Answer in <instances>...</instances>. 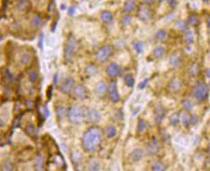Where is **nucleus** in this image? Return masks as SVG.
<instances>
[{
	"label": "nucleus",
	"instance_id": "nucleus-1",
	"mask_svg": "<svg viewBox=\"0 0 210 171\" xmlns=\"http://www.w3.org/2000/svg\"><path fill=\"white\" fill-rule=\"evenodd\" d=\"M103 139V132L97 126H92L88 128L82 136L81 145L86 153H94L101 145Z\"/></svg>",
	"mask_w": 210,
	"mask_h": 171
},
{
	"label": "nucleus",
	"instance_id": "nucleus-2",
	"mask_svg": "<svg viewBox=\"0 0 210 171\" xmlns=\"http://www.w3.org/2000/svg\"><path fill=\"white\" fill-rule=\"evenodd\" d=\"M84 108L80 105L71 106L66 113L68 121L73 124H81L84 120Z\"/></svg>",
	"mask_w": 210,
	"mask_h": 171
},
{
	"label": "nucleus",
	"instance_id": "nucleus-3",
	"mask_svg": "<svg viewBox=\"0 0 210 171\" xmlns=\"http://www.w3.org/2000/svg\"><path fill=\"white\" fill-rule=\"evenodd\" d=\"M79 49V43L77 40L75 39L73 35H70L67 39V41L66 43L65 49H64V57L66 62H72L75 54Z\"/></svg>",
	"mask_w": 210,
	"mask_h": 171
},
{
	"label": "nucleus",
	"instance_id": "nucleus-4",
	"mask_svg": "<svg viewBox=\"0 0 210 171\" xmlns=\"http://www.w3.org/2000/svg\"><path fill=\"white\" fill-rule=\"evenodd\" d=\"M208 86L204 82H198L192 90V96L198 101H205L208 97Z\"/></svg>",
	"mask_w": 210,
	"mask_h": 171
},
{
	"label": "nucleus",
	"instance_id": "nucleus-5",
	"mask_svg": "<svg viewBox=\"0 0 210 171\" xmlns=\"http://www.w3.org/2000/svg\"><path fill=\"white\" fill-rule=\"evenodd\" d=\"M113 52V48L111 45L109 44H107V45H104L102 46L96 52V54H95V57H96V60L103 63V62H106L109 57L110 55L112 54Z\"/></svg>",
	"mask_w": 210,
	"mask_h": 171
},
{
	"label": "nucleus",
	"instance_id": "nucleus-6",
	"mask_svg": "<svg viewBox=\"0 0 210 171\" xmlns=\"http://www.w3.org/2000/svg\"><path fill=\"white\" fill-rule=\"evenodd\" d=\"M84 119L87 120L90 124L98 123L101 120V114L98 109L94 108H88L84 113Z\"/></svg>",
	"mask_w": 210,
	"mask_h": 171
},
{
	"label": "nucleus",
	"instance_id": "nucleus-7",
	"mask_svg": "<svg viewBox=\"0 0 210 171\" xmlns=\"http://www.w3.org/2000/svg\"><path fill=\"white\" fill-rule=\"evenodd\" d=\"M107 93H108V97L111 102L113 103H118L120 101V94L118 92L117 84L115 82H111L109 85L107 86Z\"/></svg>",
	"mask_w": 210,
	"mask_h": 171
},
{
	"label": "nucleus",
	"instance_id": "nucleus-8",
	"mask_svg": "<svg viewBox=\"0 0 210 171\" xmlns=\"http://www.w3.org/2000/svg\"><path fill=\"white\" fill-rule=\"evenodd\" d=\"M146 150H147V153L149 155H155L159 153L160 150V143L159 140L156 138H151L147 146H146Z\"/></svg>",
	"mask_w": 210,
	"mask_h": 171
},
{
	"label": "nucleus",
	"instance_id": "nucleus-9",
	"mask_svg": "<svg viewBox=\"0 0 210 171\" xmlns=\"http://www.w3.org/2000/svg\"><path fill=\"white\" fill-rule=\"evenodd\" d=\"M73 93V96L75 97H77L78 99H86L88 97V91L86 89V87L82 84H76L73 87L72 90Z\"/></svg>",
	"mask_w": 210,
	"mask_h": 171
},
{
	"label": "nucleus",
	"instance_id": "nucleus-10",
	"mask_svg": "<svg viewBox=\"0 0 210 171\" xmlns=\"http://www.w3.org/2000/svg\"><path fill=\"white\" fill-rule=\"evenodd\" d=\"M74 85H75V80L72 77H67L61 83L59 87L60 92L63 93L64 94H69L72 92Z\"/></svg>",
	"mask_w": 210,
	"mask_h": 171
},
{
	"label": "nucleus",
	"instance_id": "nucleus-11",
	"mask_svg": "<svg viewBox=\"0 0 210 171\" xmlns=\"http://www.w3.org/2000/svg\"><path fill=\"white\" fill-rule=\"evenodd\" d=\"M137 16L141 21L147 23L151 19V11L149 8L146 5H141L137 11Z\"/></svg>",
	"mask_w": 210,
	"mask_h": 171
},
{
	"label": "nucleus",
	"instance_id": "nucleus-12",
	"mask_svg": "<svg viewBox=\"0 0 210 171\" xmlns=\"http://www.w3.org/2000/svg\"><path fill=\"white\" fill-rule=\"evenodd\" d=\"M166 109L162 105H157L154 109V119L156 124H160L163 121L164 117L166 116Z\"/></svg>",
	"mask_w": 210,
	"mask_h": 171
},
{
	"label": "nucleus",
	"instance_id": "nucleus-13",
	"mask_svg": "<svg viewBox=\"0 0 210 171\" xmlns=\"http://www.w3.org/2000/svg\"><path fill=\"white\" fill-rule=\"evenodd\" d=\"M120 71H121V67L115 62L109 63L106 68V72L108 77H110V78H114V77H116V76H118L120 74Z\"/></svg>",
	"mask_w": 210,
	"mask_h": 171
},
{
	"label": "nucleus",
	"instance_id": "nucleus-14",
	"mask_svg": "<svg viewBox=\"0 0 210 171\" xmlns=\"http://www.w3.org/2000/svg\"><path fill=\"white\" fill-rule=\"evenodd\" d=\"M182 87V82L178 78H173L168 83V90L173 93H178Z\"/></svg>",
	"mask_w": 210,
	"mask_h": 171
},
{
	"label": "nucleus",
	"instance_id": "nucleus-15",
	"mask_svg": "<svg viewBox=\"0 0 210 171\" xmlns=\"http://www.w3.org/2000/svg\"><path fill=\"white\" fill-rule=\"evenodd\" d=\"M145 155V151L143 149H140V148H137V149H135L132 153L130 154V158L133 162H138L140 160L143 159Z\"/></svg>",
	"mask_w": 210,
	"mask_h": 171
},
{
	"label": "nucleus",
	"instance_id": "nucleus-16",
	"mask_svg": "<svg viewBox=\"0 0 210 171\" xmlns=\"http://www.w3.org/2000/svg\"><path fill=\"white\" fill-rule=\"evenodd\" d=\"M169 63L170 66L174 68H177L180 65V56L178 52H174L173 54L170 55L169 58Z\"/></svg>",
	"mask_w": 210,
	"mask_h": 171
},
{
	"label": "nucleus",
	"instance_id": "nucleus-17",
	"mask_svg": "<svg viewBox=\"0 0 210 171\" xmlns=\"http://www.w3.org/2000/svg\"><path fill=\"white\" fill-rule=\"evenodd\" d=\"M105 135L107 139H113L117 135V129L113 124H108L105 129Z\"/></svg>",
	"mask_w": 210,
	"mask_h": 171
},
{
	"label": "nucleus",
	"instance_id": "nucleus-18",
	"mask_svg": "<svg viewBox=\"0 0 210 171\" xmlns=\"http://www.w3.org/2000/svg\"><path fill=\"white\" fill-rule=\"evenodd\" d=\"M107 90V85L105 83V82H97L96 84H95L94 86V91L95 93H96L97 94H99V96H102V94H104Z\"/></svg>",
	"mask_w": 210,
	"mask_h": 171
},
{
	"label": "nucleus",
	"instance_id": "nucleus-19",
	"mask_svg": "<svg viewBox=\"0 0 210 171\" xmlns=\"http://www.w3.org/2000/svg\"><path fill=\"white\" fill-rule=\"evenodd\" d=\"M137 8L135 0H125L123 3V10L125 12H132Z\"/></svg>",
	"mask_w": 210,
	"mask_h": 171
},
{
	"label": "nucleus",
	"instance_id": "nucleus-20",
	"mask_svg": "<svg viewBox=\"0 0 210 171\" xmlns=\"http://www.w3.org/2000/svg\"><path fill=\"white\" fill-rule=\"evenodd\" d=\"M188 71H189V73L190 76H193V77H195V76H197L200 73V66H199V65L196 62H193V63H192V64L189 65Z\"/></svg>",
	"mask_w": 210,
	"mask_h": 171
},
{
	"label": "nucleus",
	"instance_id": "nucleus-21",
	"mask_svg": "<svg viewBox=\"0 0 210 171\" xmlns=\"http://www.w3.org/2000/svg\"><path fill=\"white\" fill-rule=\"evenodd\" d=\"M31 25L34 28H39L42 25V18L40 15H34L31 19Z\"/></svg>",
	"mask_w": 210,
	"mask_h": 171
},
{
	"label": "nucleus",
	"instance_id": "nucleus-22",
	"mask_svg": "<svg viewBox=\"0 0 210 171\" xmlns=\"http://www.w3.org/2000/svg\"><path fill=\"white\" fill-rule=\"evenodd\" d=\"M101 20L106 24H109L113 20V13L109 10L102 11L101 12Z\"/></svg>",
	"mask_w": 210,
	"mask_h": 171
},
{
	"label": "nucleus",
	"instance_id": "nucleus-23",
	"mask_svg": "<svg viewBox=\"0 0 210 171\" xmlns=\"http://www.w3.org/2000/svg\"><path fill=\"white\" fill-rule=\"evenodd\" d=\"M31 54L29 52H24L21 56H20V59H19V61H20V64L22 66H27L30 62H31Z\"/></svg>",
	"mask_w": 210,
	"mask_h": 171
},
{
	"label": "nucleus",
	"instance_id": "nucleus-24",
	"mask_svg": "<svg viewBox=\"0 0 210 171\" xmlns=\"http://www.w3.org/2000/svg\"><path fill=\"white\" fill-rule=\"evenodd\" d=\"M179 119L185 127H189V114L188 113V111H183V112L179 113Z\"/></svg>",
	"mask_w": 210,
	"mask_h": 171
},
{
	"label": "nucleus",
	"instance_id": "nucleus-25",
	"mask_svg": "<svg viewBox=\"0 0 210 171\" xmlns=\"http://www.w3.org/2000/svg\"><path fill=\"white\" fill-rule=\"evenodd\" d=\"M165 169H166V167H165L164 164L160 160L154 161L151 165V170H153V171H163Z\"/></svg>",
	"mask_w": 210,
	"mask_h": 171
},
{
	"label": "nucleus",
	"instance_id": "nucleus-26",
	"mask_svg": "<svg viewBox=\"0 0 210 171\" xmlns=\"http://www.w3.org/2000/svg\"><path fill=\"white\" fill-rule=\"evenodd\" d=\"M184 41L189 44V45H192L194 41V36L193 33L189 30H186L184 33Z\"/></svg>",
	"mask_w": 210,
	"mask_h": 171
},
{
	"label": "nucleus",
	"instance_id": "nucleus-27",
	"mask_svg": "<svg viewBox=\"0 0 210 171\" xmlns=\"http://www.w3.org/2000/svg\"><path fill=\"white\" fill-rule=\"evenodd\" d=\"M147 128V123L144 119L140 118L137 124V134H142V133L145 132Z\"/></svg>",
	"mask_w": 210,
	"mask_h": 171
},
{
	"label": "nucleus",
	"instance_id": "nucleus-28",
	"mask_svg": "<svg viewBox=\"0 0 210 171\" xmlns=\"http://www.w3.org/2000/svg\"><path fill=\"white\" fill-rule=\"evenodd\" d=\"M181 105H182V108H184L185 111H190L193 110V107H194V104L193 102L190 100V99H184L182 102H181Z\"/></svg>",
	"mask_w": 210,
	"mask_h": 171
},
{
	"label": "nucleus",
	"instance_id": "nucleus-29",
	"mask_svg": "<svg viewBox=\"0 0 210 171\" xmlns=\"http://www.w3.org/2000/svg\"><path fill=\"white\" fill-rule=\"evenodd\" d=\"M188 26H189V25L187 24V22L182 21V20H178L175 25L176 29H178V31H181V32H185L186 30H188Z\"/></svg>",
	"mask_w": 210,
	"mask_h": 171
},
{
	"label": "nucleus",
	"instance_id": "nucleus-30",
	"mask_svg": "<svg viewBox=\"0 0 210 171\" xmlns=\"http://www.w3.org/2000/svg\"><path fill=\"white\" fill-rule=\"evenodd\" d=\"M152 54H153L154 58H156V59L161 58V57L164 54V48H163V46H156V47L153 49Z\"/></svg>",
	"mask_w": 210,
	"mask_h": 171
},
{
	"label": "nucleus",
	"instance_id": "nucleus-31",
	"mask_svg": "<svg viewBox=\"0 0 210 171\" xmlns=\"http://www.w3.org/2000/svg\"><path fill=\"white\" fill-rule=\"evenodd\" d=\"M43 165H44V159L42 157V155H37L36 158V163H35V165H36V170H43Z\"/></svg>",
	"mask_w": 210,
	"mask_h": 171
},
{
	"label": "nucleus",
	"instance_id": "nucleus-32",
	"mask_svg": "<svg viewBox=\"0 0 210 171\" xmlns=\"http://www.w3.org/2000/svg\"><path fill=\"white\" fill-rule=\"evenodd\" d=\"M179 112H174L172 115L170 116V124L173 126H177L179 123Z\"/></svg>",
	"mask_w": 210,
	"mask_h": 171
},
{
	"label": "nucleus",
	"instance_id": "nucleus-33",
	"mask_svg": "<svg viewBox=\"0 0 210 171\" xmlns=\"http://www.w3.org/2000/svg\"><path fill=\"white\" fill-rule=\"evenodd\" d=\"M199 23V19L196 15L194 14H190L188 16V19H187V24L189 25H197Z\"/></svg>",
	"mask_w": 210,
	"mask_h": 171
},
{
	"label": "nucleus",
	"instance_id": "nucleus-34",
	"mask_svg": "<svg viewBox=\"0 0 210 171\" xmlns=\"http://www.w3.org/2000/svg\"><path fill=\"white\" fill-rule=\"evenodd\" d=\"M124 82L128 87H133L135 84V78L132 74H126L124 77Z\"/></svg>",
	"mask_w": 210,
	"mask_h": 171
},
{
	"label": "nucleus",
	"instance_id": "nucleus-35",
	"mask_svg": "<svg viewBox=\"0 0 210 171\" xmlns=\"http://www.w3.org/2000/svg\"><path fill=\"white\" fill-rule=\"evenodd\" d=\"M133 49H135V51L137 53H141L143 51V50H144V44L140 40H136L135 42L133 43Z\"/></svg>",
	"mask_w": 210,
	"mask_h": 171
},
{
	"label": "nucleus",
	"instance_id": "nucleus-36",
	"mask_svg": "<svg viewBox=\"0 0 210 171\" xmlns=\"http://www.w3.org/2000/svg\"><path fill=\"white\" fill-rule=\"evenodd\" d=\"M166 37H167V32L164 29H160L155 34V39L157 40H163L166 39Z\"/></svg>",
	"mask_w": 210,
	"mask_h": 171
},
{
	"label": "nucleus",
	"instance_id": "nucleus-37",
	"mask_svg": "<svg viewBox=\"0 0 210 171\" xmlns=\"http://www.w3.org/2000/svg\"><path fill=\"white\" fill-rule=\"evenodd\" d=\"M88 170H99L100 169V164L96 160H91L88 165Z\"/></svg>",
	"mask_w": 210,
	"mask_h": 171
},
{
	"label": "nucleus",
	"instance_id": "nucleus-38",
	"mask_svg": "<svg viewBox=\"0 0 210 171\" xmlns=\"http://www.w3.org/2000/svg\"><path fill=\"white\" fill-rule=\"evenodd\" d=\"M98 71L96 66H94V65H89L86 68H85V72L88 76H92L94 74H96Z\"/></svg>",
	"mask_w": 210,
	"mask_h": 171
},
{
	"label": "nucleus",
	"instance_id": "nucleus-39",
	"mask_svg": "<svg viewBox=\"0 0 210 171\" xmlns=\"http://www.w3.org/2000/svg\"><path fill=\"white\" fill-rule=\"evenodd\" d=\"M66 113H67V109L65 107H62V106L57 107V108H56V114L58 115L59 118L65 117L66 115Z\"/></svg>",
	"mask_w": 210,
	"mask_h": 171
},
{
	"label": "nucleus",
	"instance_id": "nucleus-40",
	"mask_svg": "<svg viewBox=\"0 0 210 171\" xmlns=\"http://www.w3.org/2000/svg\"><path fill=\"white\" fill-rule=\"evenodd\" d=\"M37 77H39V75H37V72L36 71H30L29 72L28 78H29L30 82H32V83L36 82V80H37Z\"/></svg>",
	"mask_w": 210,
	"mask_h": 171
},
{
	"label": "nucleus",
	"instance_id": "nucleus-41",
	"mask_svg": "<svg viewBox=\"0 0 210 171\" xmlns=\"http://www.w3.org/2000/svg\"><path fill=\"white\" fill-rule=\"evenodd\" d=\"M199 122V118L196 114H192V115H189V124L192 125H196Z\"/></svg>",
	"mask_w": 210,
	"mask_h": 171
},
{
	"label": "nucleus",
	"instance_id": "nucleus-42",
	"mask_svg": "<svg viewBox=\"0 0 210 171\" xmlns=\"http://www.w3.org/2000/svg\"><path fill=\"white\" fill-rule=\"evenodd\" d=\"M132 21V17L129 14H125L124 16H122V24L123 25H128Z\"/></svg>",
	"mask_w": 210,
	"mask_h": 171
},
{
	"label": "nucleus",
	"instance_id": "nucleus-43",
	"mask_svg": "<svg viewBox=\"0 0 210 171\" xmlns=\"http://www.w3.org/2000/svg\"><path fill=\"white\" fill-rule=\"evenodd\" d=\"M27 6V1L26 0H20L17 4V8L20 10H24Z\"/></svg>",
	"mask_w": 210,
	"mask_h": 171
},
{
	"label": "nucleus",
	"instance_id": "nucleus-44",
	"mask_svg": "<svg viewBox=\"0 0 210 171\" xmlns=\"http://www.w3.org/2000/svg\"><path fill=\"white\" fill-rule=\"evenodd\" d=\"M166 2L171 9H175L178 5V0H166Z\"/></svg>",
	"mask_w": 210,
	"mask_h": 171
},
{
	"label": "nucleus",
	"instance_id": "nucleus-45",
	"mask_svg": "<svg viewBox=\"0 0 210 171\" xmlns=\"http://www.w3.org/2000/svg\"><path fill=\"white\" fill-rule=\"evenodd\" d=\"M75 11H76V9H75V7H73V6H71V7H69V8L67 9V14H68L69 16H73L74 13H75Z\"/></svg>",
	"mask_w": 210,
	"mask_h": 171
},
{
	"label": "nucleus",
	"instance_id": "nucleus-46",
	"mask_svg": "<svg viewBox=\"0 0 210 171\" xmlns=\"http://www.w3.org/2000/svg\"><path fill=\"white\" fill-rule=\"evenodd\" d=\"M3 170H13V166L10 163H7L4 165V166L2 167Z\"/></svg>",
	"mask_w": 210,
	"mask_h": 171
},
{
	"label": "nucleus",
	"instance_id": "nucleus-47",
	"mask_svg": "<svg viewBox=\"0 0 210 171\" xmlns=\"http://www.w3.org/2000/svg\"><path fill=\"white\" fill-rule=\"evenodd\" d=\"M148 79L144 80V81H143V82H142L138 85V88H139V89H144V88L146 87V85L148 84Z\"/></svg>",
	"mask_w": 210,
	"mask_h": 171
},
{
	"label": "nucleus",
	"instance_id": "nucleus-48",
	"mask_svg": "<svg viewBox=\"0 0 210 171\" xmlns=\"http://www.w3.org/2000/svg\"><path fill=\"white\" fill-rule=\"evenodd\" d=\"M39 48L40 49H42V45H43V34H41L40 35V36H39Z\"/></svg>",
	"mask_w": 210,
	"mask_h": 171
},
{
	"label": "nucleus",
	"instance_id": "nucleus-49",
	"mask_svg": "<svg viewBox=\"0 0 210 171\" xmlns=\"http://www.w3.org/2000/svg\"><path fill=\"white\" fill-rule=\"evenodd\" d=\"M49 109H48V107L47 106H45L44 107V115H45V118H47L48 116H49Z\"/></svg>",
	"mask_w": 210,
	"mask_h": 171
},
{
	"label": "nucleus",
	"instance_id": "nucleus-50",
	"mask_svg": "<svg viewBox=\"0 0 210 171\" xmlns=\"http://www.w3.org/2000/svg\"><path fill=\"white\" fill-rule=\"evenodd\" d=\"M143 1H144L146 4L149 5V4H152V3H153V2L155 1V0H143Z\"/></svg>",
	"mask_w": 210,
	"mask_h": 171
},
{
	"label": "nucleus",
	"instance_id": "nucleus-51",
	"mask_svg": "<svg viewBox=\"0 0 210 171\" xmlns=\"http://www.w3.org/2000/svg\"><path fill=\"white\" fill-rule=\"evenodd\" d=\"M57 79H58V75L55 74V75H54V80H53V83H54V84H56V83H57V81H58Z\"/></svg>",
	"mask_w": 210,
	"mask_h": 171
},
{
	"label": "nucleus",
	"instance_id": "nucleus-52",
	"mask_svg": "<svg viewBox=\"0 0 210 171\" xmlns=\"http://www.w3.org/2000/svg\"><path fill=\"white\" fill-rule=\"evenodd\" d=\"M3 126H5V122L2 119H0V128H2Z\"/></svg>",
	"mask_w": 210,
	"mask_h": 171
},
{
	"label": "nucleus",
	"instance_id": "nucleus-53",
	"mask_svg": "<svg viewBox=\"0 0 210 171\" xmlns=\"http://www.w3.org/2000/svg\"><path fill=\"white\" fill-rule=\"evenodd\" d=\"M209 74H210V71H209L208 68H206V69H205V76H206L207 78H209Z\"/></svg>",
	"mask_w": 210,
	"mask_h": 171
},
{
	"label": "nucleus",
	"instance_id": "nucleus-54",
	"mask_svg": "<svg viewBox=\"0 0 210 171\" xmlns=\"http://www.w3.org/2000/svg\"><path fill=\"white\" fill-rule=\"evenodd\" d=\"M51 86H50V87H49V92H48L49 98H51Z\"/></svg>",
	"mask_w": 210,
	"mask_h": 171
},
{
	"label": "nucleus",
	"instance_id": "nucleus-55",
	"mask_svg": "<svg viewBox=\"0 0 210 171\" xmlns=\"http://www.w3.org/2000/svg\"><path fill=\"white\" fill-rule=\"evenodd\" d=\"M203 2H204V3H209V0H202Z\"/></svg>",
	"mask_w": 210,
	"mask_h": 171
},
{
	"label": "nucleus",
	"instance_id": "nucleus-56",
	"mask_svg": "<svg viewBox=\"0 0 210 171\" xmlns=\"http://www.w3.org/2000/svg\"><path fill=\"white\" fill-rule=\"evenodd\" d=\"M157 1H158L159 3H161V2H163V0H157Z\"/></svg>",
	"mask_w": 210,
	"mask_h": 171
}]
</instances>
